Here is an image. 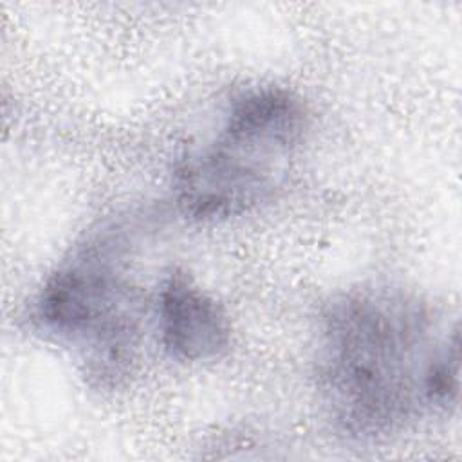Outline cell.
Listing matches in <instances>:
<instances>
[{
    "mask_svg": "<svg viewBox=\"0 0 462 462\" xmlns=\"http://www.w3.org/2000/svg\"><path fill=\"white\" fill-rule=\"evenodd\" d=\"M316 390L334 431L375 442L458 401V327L383 283L332 296L318 318Z\"/></svg>",
    "mask_w": 462,
    "mask_h": 462,
    "instance_id": "1",
    "label": "cell"
},
{
    "mask_svg": "<svg viewBox=\"0 0 462 462\" xmlns=\"http://www.w3.org/2000/svg\"><path fill=\"white\" fill-rule=\"evenodd\" d=\"M106 222L81 238L43 280L25 321L34 332L74 348L88 383L119 386L135 363L146 314L132 274L134 235Z\"/></svg>",
    "mask_w": 462,
    "mask_h": 462,
    "instance_id": "2",
    "label": "cell"
},
{
    "mask_svg": "<svg viewBox=\"0 0 462 462\" xmlns=\"http://www.w3.org/2000/svg\"><path fill=\"white\" fill-rule=\"evenodd\" d=\"M307 130V106L292 90L265 85L236 92L213 134L175 162L177 209L206 222L269 202L289 180Z\"/></svg>",
    "mask_w": 462,
    "mask_h": 462,
    "instance_id": "3",
    "label": "cell"
},
{
    "mask_svg": "<svg viewBox=\"0 0 462 462\" xmlns=\"http://www.w3.org/2000/svg\"><path fill=\"white\" fill-rule=\"evenodd\" d=\"M155 321L159 343L175 361H211L231 345V323L224 307L182 269H171L161 280Z\"/></svg>",
    "mask_w": 462,
    "mask_h": 462,
    "instance_id": "4",
    "label": "cell"
}]
</instances>
